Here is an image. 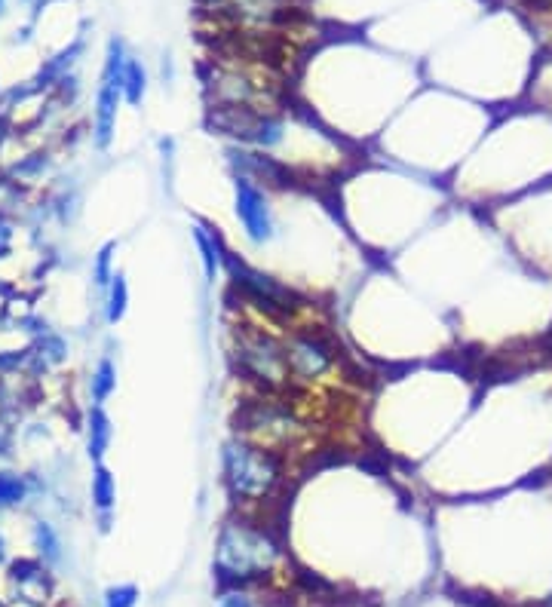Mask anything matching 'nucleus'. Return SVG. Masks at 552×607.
<instances>
[{
    "instance_id": "obj_19",
    "label": "nucleus",
    "mask_w": 552,
    "mask_h": 607,
    "mask_svg": "<svg viewBox=\"0 0 552 607\" xmlns=\"http://www.w3.org/2000/svg\"><path fill=\"white\" fill-rule=\"evenodd\" d=\"M10 448H13V427L0 417V454H10Z\"/></svg>"
},
{
    "instance_id": "obj_16",
    "label": "nucleus",
    "mask_w": 552,
    "mask_h": 607,
    "mask_svg": "<svg viewBox=\"0 0 552 607\" xmlns=\"http://www.w3.org/2000/svg\"><path fill=\"white\" fill-rule=\"evenodd\" d=\"M135 604H138V589L132 583L111 586L105 592V607H135Z\"/></svg>"
},
{
    "instance_id": "obj_17",
    "label": "nucleus",
    "mask_w": 552,
    "mask_h": 607,
    "mask_svg": "<svg viewBox=\"0 0 552 607\" xmlns=\"http://www.w3.org/2000/svg\"><path fill=\"white\" fill-rule=\"evenodd\" d=\"M34 540H37V546H40V552L50 558H59V540H56V534H53V528L46 525V522H37V528H34Z\"/></svg>"
},
{
    "instance_id": "obj_9",
    "label": "nucleus",
    "mask_w": 552,
    "mask_h": 607,
    "mask_svg": "<svg viewBox=\"0 0 552 607\" xmlns=\"http://www.w3.org/2000/svg\"><path fill=\"white\" fill-rule=\"evenodd\" d=\"M92 506L99 512L102 531L111 528V512L117 506V482L105 463H96V473H92Z\"/></svg>"
},
{
    "instance_id": "obj_18",
    "label": "nucleus",
    "mask_w": 552,
    "mask_h": 607,
    "mask_svg": "<svg viewBox=\"0 0 552 607\" xmlns=\"http://www.w3.org/2000/svg\"><path fill=\"white\" fill-rule=\"evenodd\" d=\"M157 151H160V166H163V181L172 184L175 178V138H160L157 142Z\"/></svg>"
},
{
    "instance_id": "obj_21",
    "label": "nucleus",
    "mask_w": 552,
    "mask_h": 607,
    "mask_svg": "<svg viewBox=\"0 0 552 607\" xmlns=\"http://www.w3.org/2000/svg\"><path fill=\"white\" fill-rule=\"evenodd\" d=\"M4 549H7V546H4V537H0V562H4V555H7Z\"/></svg>"
},
{
    "instance_id": "obj_23",
    "label": "nucleus",
    "mask_w": 552,
    "mask_h": 607,
    "mask_svg": "<svg viewBox=\"0 0 552 607\" xmlns=\"http://www.w3.org/2000/svg\"><path fill=\"white\" fill-rule=\"evenodd\" d=\"M0 607H4V604H0Z\"/></svg>"
},
{
    "instance_id": "obj_5",
    "label": "nucleus",
    "mask_w": 552,
    "mask_h": 607,
    "mask_svg": "<svg viewBox=\"0 0 552 607\" xmlns=\"http://www.w3.org/2000/svg\"><path fill=\"white\" fill-rule=\"evenodd\" d=\"M286 341V359L289 375L295 390H313L338 375L341 353L329 332L316 329V325H289L283 332Z\"/></svg>"
},
{
    "instance_id": "obj_1",
    "label": "nucleus",
    "mask_w": 552,
    "mask_h": 607,
    "mask_svg": "<svg viewBox=\"0 0 552 607\" xmlns=\"http://www.w3.org/2000/svg\"><path fill=\"white\" fill-rule=\"evenodd\" d=\"M218 473L230 503L246 512H258L270 503H280V497L289 491L292 460L283 451L234 433L221 442Z\"/></svg>"
},
{
    "instance_id": "obj_3",
    "label": "nucleus",
    "mask_w": 552,
    "mask_h": 607,
    "mask_svg": "<svg viewBox=\"0 0 552 607\" xmlns=\"http://www.w3.org/2000/svg\"><path fill=\"white\" fill-rule=\"evenodd\" d=\"M230 365L237 378H243L255 393L267 396H289L295 393L289 359H286V341L267 329V322H237L230 329Z\"/></svg>"
},
{
    "instance_id": "obj_7",
    "label": "nucleus",
    "mask_w": 552,
    "mask_h": 607,
    "mask_svg": "<svg viewBox=\"0 0 552 607\" xmlns=\"http://www.w3.org/2000/svg\"><path fill=\"white\" fill-rule=\"evenodd\" d=\"M191 240H194V249H197V258H200V267H203V279L209 286H215L221 273H224V264H227V243L221 237V230L206 221V218H194L191 224Z\"/></svg>"
},
{
    "instance_id": "obj_20",
    "label": "nucleus",
    "mask_w": 552,
    "mask_h": 607,
    "mask_svg": "<svg viewBox=\"0 0 552 607\" xmlns=\"http://www.w3.org/2000/svg\"><path fill=\"white\" fill-rule=\"evenodd\" d=\"M218 607H252V601L243 592H227Z\"/></svg>"
},
{
    "instance_id": "obj_10",
    "label": "nucleus",
    "mask_w": 552,
    "mask_h": 607,
    "mask_svg": "<svg viewBox=\"0 0 552 607\" xmlns=\"http://www.w3.org/2000/svg\"><path fill=\"white\" fill-rule=\"evenodd\" d=\"M111 436H114L111 417L105 414L102 405H92L89 414H86V451L96 463H102V457H105V451L111 445Z\"/></svg>"
},
{
    "instance_id": "obj_13",
    "label": "nucleus",
    "mask_w": 552,
    "mask_h": 607,
    "mask_svg": "<svg viewBox=\"0 0 552 607\" xmlns=\"http://www.w3.org/2000/svg\"><path fill=\"white\" fill-rule=\"evenodd\" d=\"M25 497H28V482L19 473L0 470V509L19 506Z\"/></svg>"
},
{
    "instance_id": "obj_22",
    "label": "nucleus",
    "mask_w": 552,
    "mask_h": 607,
    "mask_svg": "<svg viewBox=\"0 0 552 607\" xmlns=\"http://www.w3.org/2000/svg\"><path fill=\"white\" fill-rule=\"evenodd\" d=\"M537 607H552V595H549V598H543V601H540Z\"/></svg>"
},
{
    "instance_id": "obj_6",
    "label": "nucleus",
    "mask_w": 552,
    "mask_h": 607,
    "mask_svg": "<svg viewBox=\"0 0 552 607\" xmlns=\"http://www.w3.org/2000/svg\"><path fill=\"white\" fill-rule=\"evenodd\" d=\"M230 194H234V215L243 230V237L255 249H267L280 237V218H276L273 194L264 184L246 178V175H230Z\"/></svg>"
},
{
    "instance_id": "obj_2",
    "label": "nucleus",
    "mask_w": 552,
    "mask_h": 607,
    "mask_svg": "<svg viewBox=\"0 0 552 607\" xmlns=\"http://www.w3.org/2000/svg\"><path fill=\"white\" fill-rule=\"evenodd\" d=\"M283 562V543L255 512L237 509L215 537L212 568L224 586H249L270 577Z\"/></svg>"
},
{
    "instance_id": "obj_8",
    "label": "nucleus",
    "mask_w": 552,
    "mask_h": 607,
    "mask_svg": "<svg viewBox=\"0 0 552 607\" xmlns=\"http://www.w3.org/2000/svg\"><path fill=\"white\" fill-rule=\"evenodd\" d=\"M10 583L16 598H22L31 607H43L53 595V580L46 574V568L40 562H28V558L10 568Z\"/></svg>"
},
{
    "instance_id": "obj_4",
    "label": "nucleus",
    "mask_w": 552,
    "mask_h": 607,
    "mask_svg": "<svg viewBox=\"0 0 552 607\" xmlns=\"http://www.w3.org/2000/svg\"><path fill=\"white\" fill-rule=\"evenodd\" d=\"M237 433L261 442L267 448H276L283 454H292L310 433L301 411L289 402V396H267L255 393L240 405L237 414Z\"/></svg>"
},
{
    "instance_id": "obj_14",
    "label": "nucleus",
    "mask_w": 552,
    "mask_h": 607,
    "mask_svg": "<svg viewBox=\"0 0 552 607\" xmlns=\"http://www.w3.org/2000/svg\"><path fill=\"white\" fill-rule=\"evenodd\" d=\"M145 89H148V77H145V68L129 62L126 71H123V99L129 105H142L145 99Z\"/></svg>"
},
{
    "instance_id": "obj_11",
    "label": "nucleus",
    "mask_w": 552,
    "mask_h": 607,
    "mask_svg": "<svg viewBox=\"0 0 552 607\" xmlns=\"http://www.w3.org/2000/svg\"><path fill=\"white\" fill-rule=\"evenodd\" d=\"M117 390V365L111 356H102L99 365L92 368V381H89V393H92V402L102 405L111 399V393Z\"/></svg>"
},
{
    "instance_id": "obj_12",
    "label": "nucleus",
    "mask_w": 552,
    "mask_h": 607,
    "mask_svg": "<svg viewBox=\"0 0 552 607\" xmlns=\"http://www.w3.org/2000/svg\"><path fill=\"white\" fill-rule=\"evenodd\" d=\"M129 310V286H126V276H114V283L105 292V319L108 325H117Z\"/></svg>"
},
{
    "instance_id": "obj_15",
    "label": "nucleus",
    "mask_w": 552,
    "mask_h": 607,
    "mask_svg": "<svg viewBox=\"0 0 552 607\" xmlns=\"http://www.w3.org/2000/svg\"><path fill=\"white\" fill-rule=\"evenodd\" d=\"M114 243H105L102 249H99V255L92 258V283H96L99 289H105L108 292V286L114 283Z\"/></svg>"
}]
</instances>
